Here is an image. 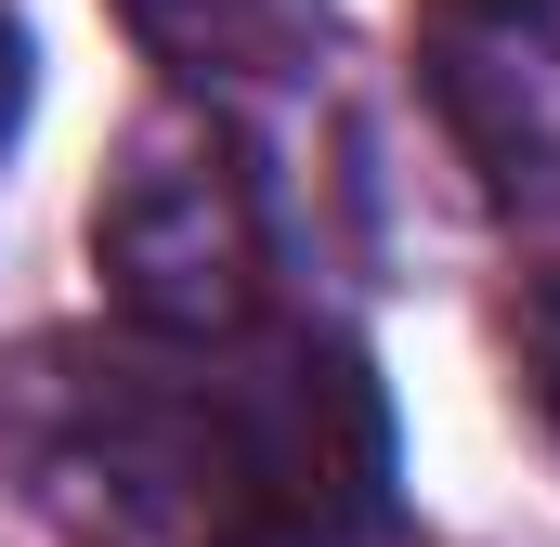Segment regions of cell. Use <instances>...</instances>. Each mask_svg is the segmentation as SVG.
Listing matches in <instances>:
<instances>
[{
  "instance_id": "6da1fadb",
  "label": "cell",
  "mask_w": 560,
  "mask_h": 547,
  "mask_svg": "<svg viewBox=\"0 0 560 547\" xmlns=\"http://www.w3.org/2000/svg\"><path fill=\"white\" fill-rule=\"evenodd\" d=\"M92 274L131 313L143 352L261 339V313H275V209H261L248 143L222 118H196V105H156L118 143L105 196H92Z\"/></svg>"
},
{
  "instance_id": "7a4b0ae2",
  "label": "cell",
  "mask_w": 560,
  "mask_h": 547,
  "mask_svg": "<svg viewBox=\"0 0 560 547\" xmlns=\"http://www.w3.org/2000/svg\"><path fill=\"white\" fill-rule=\"evenodd\" d=\"M418 66L482 196L522 222H560V0H456Z\"/></svg>"
},
{
  "instance_id": "3957f363",
  "label": "cell",
  "mask_w": 560,
  "mask_h": 547,
  "mask_svg": "<svg viewBox=\"0 0 560 547\" xmlns=\"http://www.w3.org/2000/svg\"><path fill=\"white\" fill-rule=\"evenodd\" d=\"M118 26L183 92H261L326 53V0H118Z\"/></svg>"
},
{
  "instance_id": "277c9868",
  "label": "cell",
  "mask_w": 560,
  "mask_h": 547,
  "mask_svg": "<svg viewBox=\"0 0 560 547\" xmlns=\"http://www.w3.org/2000/svg\"><path fill=\"white\" fill-rule=\"evenodd\" d=\"M509 365H522V405L560 430V261L522 274V300H509Z\"/></svg>"
},
{
  "instance_id": "5b68a950",
  "label": "cell",
  "mask_w": 560,
  "mask_h": 547,
  "mask_svg": "<svg viewBox=\"0 0 560 547\" xmlns=\"http://www.w3.org/2000/svg\"><path fill=\"white\" fill-rule=\"evenodd\" d=\"M26 131V26H13V0H0V156Z\"/></svg>"
}]
</instances>
